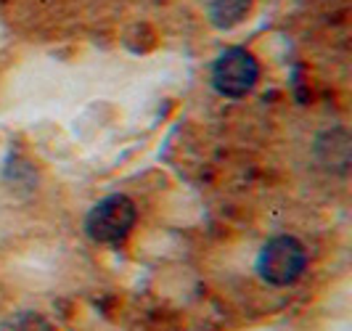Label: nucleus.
Instances as JSON below:
<instances>
[{"label":"nucleus","mask_w":352,"mask_h":331,"mask_svg":"<svg viewBox=\"0 0 352 331\" xmlns=\"http://www.w3.org/2000/svg\"><path fill=\"white\" fill-rule=\"evenodd\" d=\"M307 270V249L300 239L278 233L267 239L257 255V276L267 286H292L305 276Z\"/></svg>","instance_id":"1"},{"label":"nucleus","mask_w":352,"mask_h":331,"mask_svg":"<svg viewBox=\"0 0 352 331\" xmlns=\"http://www.w3.org/2000/svg\"><path fill=\"white\" fill-rule=\"evenodd\" d=\"M260 80V61L257 56L241 45H233L217 53L212 61L210 83L214 93L223 98H244Z\"/></svg>","instance_id":"3"},{"label":"nucleus","mask_w":352,"mask_h":331,"mask_svg":"<svg viewBox=\"0 0 352 331\" xmlns=\"http://www.w3.org/2000/svg\"><path fill=\"white\" fill-rule=\"evenodd\" d=\"M138 220V207L124 193H109L85 215V233L96 244H120Z\"/></svg>","instance_id":"2"},{"label":"nucleus","mask_w":352,"mask_h":331,"mask_svg":"<svg viewBox=\"0 0 352 331\" xmlns=\"http://www.w3.org/2000/svg\"><path fill=\"white\" fill-rule=\"evenodd\" d=\"M316 154L323 159L326 167H331L336 173H347V167H350V138H347V130L344 127L329 130L323 138L318 140Z\"/></svg>","instance_id":"4"},{"label":"nucleus","mask_w":352,"mask_h":331,"mask_svg":"<svg viewBox=\"0 0 352 331\" xmlns=\"http://www.w3.org/2000/svg\"><path fill=\"white\" fill-rule=\"evenodd\" d=\"M0 331H53L51 321L35 310H19L0 321Z\"/></svg>","instance_id":"6"},{"label":"nucleus","mask_w":352,"mask_h":331,"mask_svg":"<svg viewBox=\"0 0 352 331\" xmlns=\"http://www.w3.org/2000/svg\"><path fill=\"white\" fill-rule=\"evenodd\" d=\"M252 11V0H210L207 14L217 30H233L241 24Z\"/></svg>","instance_id":"5"}]
</instances>
